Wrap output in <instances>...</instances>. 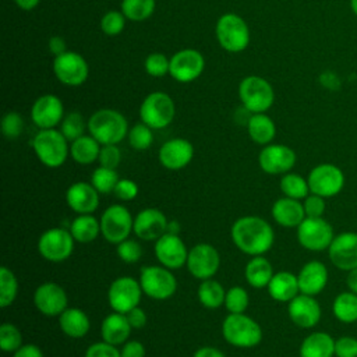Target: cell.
Masks as SVG:
<instances>
[{"label":"cell","mask_w":357,"mask_h":357,"mask_svg":"<svg viewBox=\"0 0 357 357\" xmlns=\"http://www.w3.org/2000/svg\"><path fill=\"white\" fill-rule=\"evenodd\" d=\"M230 237L243 254L257 257L271 250L275 241V231L264 218L248 215L238 218L231 225Z\"/></svg>","instance_id":"1"},{"label":"cell","mask_w":357,"mask_h":357,"mask_svg":"<svg viewBox=\"0 0 357 357\" xmlns=\"http://www.w3.org/2000/svg\"><path fill=\"white\" fill-rule=\"evenodd\" d=\"M86 124L89 134L100 145H117L128 134L126 117L114 109L96 110Z\"/></svg>","instance_id":"2"},{"label":"cell","mask_w":357,"mask_h":357,"mask_svg":"<svg viewBox=\"0 0 357 357\" xmlns=\"http://www.w3.org/2000/svg\"><path fill=\"white\" fill-rule=\"evenodd\" d=\"M32 148L42 165L50 169L60 167L70 155L67 138L56 128L39 130L33 137Z\"/></svg>","instance_id":"3"},{"label":"cell","mask_w":357,"mask_h":357,"mask_svg":"<svg viewBox=\"0 0 357 357\" xmlns=\"http://www.w3.org/2000/svg\"><path fill=\"white\" fill-rule=\"evenodd\" d=\"M222 335L225 340L241 349L255 347L262 340V329L251 317L243 314H229L222 324Z\"/></svg>","instance_id":"4"},{"label":"cell","mask_w":357,"mask_h":357,"mask_svg":"<svg viewBox=\"0 0 357 357\" xmlns=\"http://www.w3.org/2000/svg\"><path fill=\"white\" fill-rule=\"evenodd\" d=\"M215 32L220 47L230 53H240L250 43V28L247 22L234 13L220 15L216 21Z\"/></svg>","instance_id":"5"},{"label":"cell","mask_w":357,"mask_h":357,"mask_svg":"<svg viewBox=\"0 0 357 357\" xmlns=\"http://www.w3.org/2000/svg\"><path fill=\"white\" fill-rule=\"evenodd\" d=\"M139 284L145 296L162 301L174 296L178 283L172 269L163 265H146L141 268Z\"/></svg>","instance_id":"6"},{"label":"cell","mask_w":357,"mask_h":357,"mask_svg":"<svg viewBox=\"0 0 357 357\" xmlns=\"http://www.w3.org/2000/svg\"><path fill=\"white\" fill-rule=\"evenodd\" d=\"M238 98L251 113H265L275 100L272 85L259 75H248L240 81Z\"/></svg>","instance_id":"7"},{"label":"cell","mask_w":357,"mask_h":357,"mask_svg":"<svg viewBox=\"0 0 357 357\" xmlns=\"http://www.w3.org/2000/svg\"><path fill=\"white\" fill-rule=\"evenodd\" d=\"M176 113L173 99L165 92H152L142 100L139 106V119L152 130H162L167 127Z\"/></svg>","instance_id":"8"},{"label":"cell","mask_w":357,"mask_h":357,"mask_svg":"<svg viewBox=\"0 0 357 357\" xmlns=\"http://www.w3.org/2000/svg\"><path fill=\"white\" fill-rule=\"evenodd\" d=\"M296 234L298 244L312 252L328 250L335 237L332 225L324 218H305L296 227Z\"/></svg>","instance_id":"9"},{"label":"cell","mask_w":357,"mask_h":357,"mask_svg":"<svg viewBox=\"0 0 357 357\" xmlns=\"http://www.w3.org/2000/svg\"><path fill=\"white\" fill-rule=\"evenodd\" d=\"M134 227V218L130 211L120 205L113 204L107 206L100 216V233L110 244H119L128 238Z\"/></svg>","instance_id":"10"},{"label":"cell","mask_w":357,"mask_h":357,"mask_svg":"<svg viewBox=\"0 0 357 357\" xmlns=\"http://www.w3.org/2000/svg\"><path fill=\"white\" fill-rule=\"evenodd\" d=\"M310 192L324 198H332L340 194L346 178L343 170L333 163H319L314 166L307 177Z\"/></svg>","instance_id":"11"},{"label":"cell","mask_w":357,"mask_h":357,"mask_svg":"<svg viewBox=\"0 0 357 357\" xmlns=\"http://www.w3.org/2000/svg\"><path fill=\"white\" fill-rule=\"evenodd\" d=\"M74 237L64 227H52L43 231L38 240V251L49 262H63L74 251Z\"/></svg>","instance_id":"12"},{"label":"cell","mask_w":357,"mask_h":357,"mask_svg":"<svg viewBox=\"0 0 357 357\" xmlns=\"http://www.w3.org/2000/svg\"><path fill=\"white\" fill-rule=\"evenodd\" d=\"M139 280L131 276H120L114 279L107 290V301L113 311L127 314L138 307L142 296Z\"/></svg>","instance_id":"13"},{"label":"cell","mask_w":357,"mask_h":357,"mask_svg":"<svg viewBox=\"0 0 357 357\" xmlns=\"http://www.w3.org/2000/svg\"><path fill=\"white\" fill-rule=\"evenodd\" d=\"M53 73L61 84L68 86H78L86 81L89 75V67L86 60L79 53L67 50L54 57Z\"/></svg>","instance_id":"14"},{"label":"cell","mask_w":357,"mask_h":357,"mask_svg":"<svg viewBox=\"0 0 357 357\" xmlns=\"http://www.w3.org/2000/svg\"><path fill=\"white\" fill-rule=\"evenodd\" d=\"M185 266L195 279H211L219 271L220 255L213 245L199 243L188 251Z\"/></svg>","instance_id":"15"},{"label":"cell","mask_w":357,"mask_h":357,"mask_svg":"<svg viewBox=\"0 0 357 357\" xmlns=\"http://www.w3.org/2000/svg\"><path fill=\"white\" fill-rule=\"evenodd\" d=\"M205 68V59L197 49H181L170 57L169 74L181 84L195 81Z\"/></svg>","instance_id":"16"},{"label":"cell","mask_w":357,"mask_h":357,"mask_svg":"<svg viewBox=\"0 0 357 357\" xmlns=\"http://www.w3.org/2000/svg\"><path fill=\"white\" fill-rule=\"evenodd\" d=\"M296 160V152L283 144H268L258 155L259 167L272 176L289 173L294 167Z\"/></svg>","instance_id":"17"},{"label":"cell","mask_w":357,"mask_h":357,"mask_svg":"<svg viewBox=\"0 0 357 357\" xmlns=\"http://www.w3.org/2000/svg\"><path fill=\"white\" fill-rule=\"evenodd\" d=\"M328 257L332 265L340 271L349 272L357 268V233L342 231L336 234L328 248Z\"/></svg>","instance_id":"18"},{"label":"cell","mask_w":357,"mask_h":357,"mask_svg":"<svg viewBox=\"0 0 357 357\" xmlns=\"http://www.w3.org/2000/svg\"><path fill=\"white\" fill-rule=\"evenodd\" d=\"M33 304L36 310L46 317H59L68 307V297L66 290L54 283H40L33 293Z\"/></svg>","instance_id":"19"},{"label":"cell","mask_w":357,"mask_h":357,"mask_svg":"<svg viewBox=\"0 0 357 357\" xmlns=\"http://www.w3.org/2000/svg\"><path fill=\"white\" fill-rule=\"evenodd\" d=\"M155 257L160 265L169 269H178L187 264L188 248L178 234L165 233L155 243Z\"/></svg>","instance_id":"20"},{"label":"cell","mask_w":357,"mask_h":357,"mask_svg":"<svg viewBox=\"0 0 357 357\" xmlns=\"http://www.w3.org/2000/svg\"><path fill=\"white\" fill-rule=\"evenodd\" d=\"M64 106L59 96L46 93L39 96L31 107V119L39 130L54 128L64 119Z\"/></svg>","instance_id":"21"},{"label":"cell","mask_w":357,"mask_h":357,"mask_svg":"<svg viewBox=\"0 0 357 357\" xmlns=\"http://www.w3.org/2000/svg\"><path fill=\"white\" fill-rule=\"evenodd\" d=\"M287 304L289 318L296 326L311 329L321 321L322 310L315 296L300 293Z\"/></svg>","instance_id":"22"},{"label":"cell","mask_w":357,"mask_h":357,"mask_svg":"<svg viewBox=\"0 0 357 357\" xmlns=\"http://www.w3.org/2000/svg\"><path fill=\"white\" fill-rule=\"evenodd\" d=\"M169 220L166 215L156 208H145L139 211L134 218V234L145 241L158 240L167 233Z\"/></svg>","instance_id":"23"},{"label":"cell","mask_w":357,"mask_h":357,"mask_svg":"<svg viewBox=\"0 0 357 357\" xmlns=\"http://www.w3.org/2000/svg\"><path fill=\"white\" fill-rule=\"evenodd\" d=\"M159 162L169 170H180L190 165L194 156V146L185 138H172L159 148Z\"/></svg>","instance_id":"24"},{"label":"cell","mask_w":357,"mask_h":357,"mask_svg":"<svg viewBox=\"0 0 357 357\" xmlns=\"http://www.w3.org/2000/svg\"><path fill=\"white\" fill-rule=\"evenodd\" d=\"M99 192L98 190L86 181L73 183L66 191L67 205L77 215L93 213L99 206Z\"/></svg>","instance_id":"25"},{"label":"cell","mask_w":357,"mask_h":357,"mask_svg":"<svg viewBox=\"0 0 357 357\" xmlns=\"http://www.w3.org/2000/svg\"><path fill=\"white\" fill-rule=\"evenodd\" d=\"M329 273L324 262L311 259L305 262L297 273L300 293L308 296H318L328 284Z\"/></svg>","instance_id":"26"},{"label":"cell","mask_w":357,"mask_h":357,"mask_svg":"<svg viewBox=\"0 0 357 357\" xmlns=\"http://www.w3.org/2000/svg\"><path fill=\"white\" fill-rule=\"evenodd\" d=\"M271 213L273 220L279 226L289 227V229L297 227L305 219L303 202L289 197L278 198L272 205Z\"/></svg>","instance_id":"27"},{"label":"cell","mask_w":357,"mask_h":357,"mask_svg":"<svg viewBox=\"0 0 357 357\" xmlns=\"http://www.w3.org/2000/svg\"><path fill=\"white\" fill-rule=\"evenodd\" d=\"M131 329L132 328L127 319V315L113 311L103 318L100 325V336L102 340L119 346L128 340Z\"/></svg>","instance_id":"28"},{"label":"cell","mask_w":357,"mask_h":357,"mask_svg":"<svg viewBox=\"0 0 357 357\" xmlns=\"http://www.w3.org/2000/svg\"><path fill=\"white\" fill-rule=\"evenodd\" d=\"M266 289L269 296L279 303H289L300 294L297 275L289 271L275 272Z\"/></svg>","instance_id":"29"},{"label":"cell","mask_w":357,"mask_h":357,"mask_svg":"<svg viewBox=\"0 0 357 357\" xmlns=\"http://www.w3.org/2000/svg\"><path fill=\"white\" fill-rule=\"evenodd\" d=\"M298 354L300 357H333L335 339L326 332H311L303 339Z\"/></svg>","instance_id":"30"},{"label":"cell","mask_w":357,"mask_h":357,"mask_svg":"<svg viewBox=\"0 0 357 357\" xmlns=\"http://www.w3.org/2000/svg\"><path fill=\"white\" fill-rule=\"evenodd\" d=\"M59 326L66 336L79 339L89 332L91 321L82 310L75 307H67L59 315Z\"/></svg>","instance_id":"31"},{"label":"cell","mask_w":357,"mask_h":357,"mask_svg":"<svg viewBox=\"0 0 357 357\" xmlns=\"http://www.w3.org/2000/svg\"><path fill=\"white\" fill-rule=\"evenodd\" d=\"M273 273L275 272L271 262L264 255L252 257L244 268V276L247 283L255 289L268 287Z\"/></svg>","instance_id":"32"},{"label":"cell","mask_w":357,"mask_h":357,"mask_svg":"<svg viewBox=\"0 0 357 357\" xmlns=\"http://www.w3.org/2000/svg\"><path fill=\"white\" fill-rule=\"evenodd\" d=\"M247 131L250 138L258 145H268L276 135V126L273 120L265 113H252L247 121Z\"/></svg>","instance_id":"33"},{"label":"cell","mask_w":357,"mask_h":357,"mask_svg":"<svg viewBox=\"0 0 357 357\" xmlns=\"http://www.w3.org/2000/svg\"><path fill=\"white\" fill-rule=\"evenodd\" d=\"M102 145L89 134L74 139L70 145V156L78 165H91L98 160Z\"/></svg>","instance_id":"34"},{"label":"cell","mask_w":357,"mask_h":357,"mask_svg":"<svg viewBox=\"0 0 357 357\" xmlns=\"http://www.w3.org/2000/svg\"><path fill=\"white\" fill-rule=\"evenodd\" d=\"M70 233L77 243H92L100 234V220H98L92 213L78 215L70 225Z\"/></svg>","instance_id":"35"},{"label":"cell","mask_w":357,"mask_h":357,"mask_svg":"<svg viewBox=\"0 0 357 357\" xmlns=\"http://www.w3.org/2000/svg\"><path fill=\"white\" fill-rule=\"evenodd\" d=\"M333 317L342 324L357 322V294L346 290L339 293L332 303Z\"/></svg>","instance_id":"36"},{"label":"cell","mask_w":357,"mask_h":357,"mask_svg":"<svg viewBox=\"0 0 357 357\" xmlns=\"http://www.w3.org/2000/svg\"><path fill=\"white\" fill-rule=\"evenodd\" d=\"M197 296L199 303L209 310H216L225 304L226 290L223 286L215 279H205L201 282L197 290Z\"/></svg>","instance_id":"37"},{"label":"cell","mask_w":357,"mask_h":357,"mask_svg":"<svg viewBox=\"0 0 357 357\" xmlns=\"http://www.w3.org/2000/svg\"><path fill=\"white\" fill-rule=\"evenodd\" d=\"M279 187L284 197L298 201H303L310 194V185L307 178L291 172L282 174Z\"/></svg>","instance_id":"38"},{"label":"cell","mask_w":357,"mask_h":357,"mask_svg":"<svg viewBox=\"0 0 357 357\" xmlns=\"http://www.w3.org/2000/svg\"><path fill=\"white\" fill-rule=\"evenodd\" d=\"M155 6V0H121L120 11L127 20L141 22L153 14Z\"/></svg>","instance_id":"39"},{"label":"cell","mask_w":357,"mask_h":357,"mask_svg":"<svg viewBox=\"0 0 357 357\" xmlns=\"http://www.w3.org/2000/svg\"><path fill=\"white\" fill-rule=\"evenodd\" d=\"M18 294V280L11 269L0 268V307L6 308L14 303Z\"/></svg>","instance_id":"40"},{"label":"cell","mask_w":357,"mask_h":357,"mask_svg":"<svg viewBox=\"0 0 357 357\" xmlns=\"http://www.w3.org/2000/svg\"><path fill=\"white\" fill-rule=\"evenodd\" d=\"M120 180L116 169L99 166L91 176V184L98 190L99 194H110L114 191L117 181Z\"/></svg>","instance_id":"41"},{"label":"cell","mask_w":357,"mask_h":357,"mask_svg":"<svg viewBox=\"0 0 357 357\" xmlns=\"http://www.w3.org/2000/svg\"><path fill=\"white\" fill-rule=\"evenodd\" d=\"M85 127H88V124H85L82 114L78 112L67 113L60 123V131L68 142H73L74 139L82 137Z\"/></svg>","instance_id":"42"},{"label":"cell","mask_w":357,"mask_h":357,"mask_svg":"<svg viewBox=\"0 0 357 357\" xmlns=\"http://www.w3.org/2000/svg\"><path fill=\"white\" fill-rule=\"evenodd\" d=\"M128 138V144L131 148H134L135 151H145L148 148H151L152 142H153V132L152 128L149 126H146L145 123H137L134 124L127 134Z\"/></svg>","instance_id":"43"},{"label":"cell","mask_w":357,"mask_h":357,"mask_svg":"<svg viewBox=\"0 0 357 357\" xmlns=\"http://www.w3.org/2000/svg\"><path fill=\"white\" fill-rule=\"evenodd\" d=\"M250 303L248 293L241 286H233L226 291L225 307L229 314H243L245 312Z\"/></svg>","instance_id":"44"},{"label":"cell","mask_w":357,"mask_h":357,"mask_svg":"<svg viewBox=\"0 0 357 357\" xmlns=\"http://www.w3.org/2000/svg\"><path fill=\"white\" fill-rule=\"evenodd\" d=\"M22 346L21 331L10 322H4L0 326V347L6 353H14Z\"/></svg>","instance_id":"45"},{"label":"cell","mask_w":357,"mask_h":357,"mask_svg":"<svg viewBox=\"0 0 357 357\" xmlns=\"http://www.w3.org/2000/svg\"><path fill=\"white\" fill-rule=\"evenodd\" d=\"M145 71L148 75L153 78H162L166 74H169L170 70V59L166 57V54L153 52L146 56L145 63H144Z\"/></svg>","instance_id":"46"},{"label":"cell","mask_w":357,"mask_h":357,"mask_svg":"<svg viewBox=\"0 0 357 357\" xmlns=\"http://www.w3.org/2000/svg\"><path fill=\"white\" fill-rule=\"evenodd\" d=\"M126 17L121 11L110 10L100 20V29L107 36H117L126 26Z\"/></svg>","instance_id":"47"},{"label":"cell","mask_w":357,"mask_h":357,"mask_svg":"<svg viewBox=\"0 0 357 357\" xmlns=\"http://www.w3.org/2000/svg\"><path fill=\"white\" fill-rule=\"evenodd\" d=\"M24 130V119L18 112H7L1 119V132L8 139H15Z\"/></svg>","instance_id":"48"},{"label":"cell","mask_w":357,"mask_h":357,"mask_svg":"<svg viewBox=\"0 0 357 357\" xmlns=\"http://www.w3.org/2000/svg\"><path fill=\"white\" fill-rule=\"evenodd\" d=\"M117 257L126 262V264H134L141 259L142 257V247L137 240L132 238H126L124 241L117 244L116 248Z\"/></svg>","instance_id":"49"},{"label":"cell","mask_w":357,"mask_h":357,"mask_svg":"<svg viewBox=\"0 0 357 357\" xmlns=\"http://www.w3.org/2000/svg\"><path fill=\"white\" fill-rule=\"evenodd\" d=\"M325 199L326 198H324L321 195L310 192L303 199V208L305 212V218H322L325 213V208H326Z\"/></svg>","instance_id":"50"},{"label":"cell","mask_w":357,"mask_h":357,"mask_svg":"<svg viewBox=\"0 0 357 357\" xmlns=\"http://www.w3.org/2000/svg\"><path fill=\"white\" fill-rule=\"evenodd\" d=\"M121 160V152L117 145H102L99 152V166L116 169Z\"/></svg>","instance_id":"51"},{"label":"cell","mask_w":357,"mask_h":357,"mask_svg":"<svg viewBox=\"0 0 357 357\" xmlns=\"http://www.w3.org/2000/svg\"><path fill=\"white\" fill-rule=\"evenodd\" d=\"M84 357H121V354L117 346L100 340L88 346Z\"/></svg>","instance_id":"52"},{"label":"cell","mask_w":357,"mask_h":357,"mask_svg":"<svg viewBox=\"0 0 357 357\" xmlns=\"http://www.w3.org/2000/svg\"><path fill=\"white\" fill-rule=\"evenodd\" d=\"M335 357H357V337L344 335L335 339Z\"/></svg>","instance_id":"53"},{"label":"cell","mask_w":357,"mask_h":357,"mask_svg":"<svg viewBox=\"0 0 357 357\" xmlns=\"http://www.w3.org/2000/svg\"><path fill=\"white\" fill-rule=\"evenodd\" d=\"M113 194L120 201H132L138 195V185L131 178H120L114 187Z\"/></svg>","instance_id":"54"},{"label":"cell","mask_w":357,"mask_h":357,"mask_svg":"<svg viewBox=\"0 0 357 357\" xmlns=\"http://www.w3.org/2000/svg\"><path fill=\"white\" fill-rule=\"evenodd\" d=\"M145 346L139 340H127L120 349L121 357H145Z\"/></svg>","instance_id":"55"},{"label":"cell","mask_w":357,"mask_h":357,"mask_svg":"<svg viewBox=\"0 0 357 357\" xmlns=\"http://www.w3.org/2000/svg\"><path fill=\"white\" fill-rule=\"evenodd\" d=\"M126 315H127V319L132 329H141L146 325V312L139 307L132 308Z\"/></svg>","instance_id":"56"},{"label":"cell","mask_w":357,"mask_h":357,"mask_svg":"<svg viewBox=\"0 0 357 357\" xmlns=\"http://www.w3.org/2000/svg\"><path fill=\"white\" fill-rule=\"evenodd\" d=\"M13 357H45V354L35 344H22L17 351L13 353Z\"/></svg>","instance_id":"57"},{"label":"cell","mask_w":357,"mask_h":357,"mask_svg":"<svg viewBox=\"0 0 357 357\" xmlns=\"http://www.w3.org/2000/svg\"><path fill=\"white\" fill-rule=\"evenodd\" d=\"M49 50H50L52 54H54V57L61 54V53H64V52H67L66 40L61 36H59V35L52 36L49 39Z\"/></svg>","instance_id":"58"},{"label":"cell","mask_w":357,"mask_h":357,"mask_svg":"<svg viewBox=\"0 0 357 357\" xmlns=\"http://www.w3.org/2000/svg\"><path fill=\"white\" fill-rule=\"evenodd\" d=\"M192 357H226L223 354V351H220L219 349L216 347H212V346H204V347H199L194 351V356Z\"/></svg>","instance_id":"59"},{"label":"cell","mask_w":357,"mask_h":357,"mask_svg":"<svg viewBox=\"0 0 357 357\" xmlns=\"http://www.w3.org/2000/svg\"><path fill=\"white\" fill-rule=\"evenodd\" d=\"M346 286H347V290H350V291L357 294V268H354V269L347 272V275H346Z\"/></svg>","instance_id":"60"},{"label":"cell","mask_w":357,"mask_h":357,"mask_svg":"<svg viewBox=\"0 0 357 357\" xmlns=\"http://www.w3.org/2000/svg\"><path fill=\"white\" fill-rule=\"evenodd\" d=\"M14 1H15V4H17L21 10L29 11V10H33V8L39 4L40 0H14Z\"/></svg>","instance_id":"61"},{"label":"cell","mask_w":357,"mask_h":357,"mask_svg":"<svg viewBox=\"0 0 357 357\" xmlns=\"http://www.w3.org/2000/svg\"><path fill=\"white\" fill-rule=\"evenodd\" d=\"M178 231H180V225H178L176 220H169V225H167V233L178 234Z\"/></svg>","instance_id":"62"},{"label":"cell","mask_w":357,"mask_h":357,"mask_svg":"<svg viewBox=\"0 0 357 357\" xmlns=\"http://www.w3.org/2000/svg\"><path fill=\"white\" fill-rule=\"evenodd\" d=\"M350 7H351V11L354 13V15L357 17V0H350Z\"/></svg>","instance_id":"63"}]
</instances>
